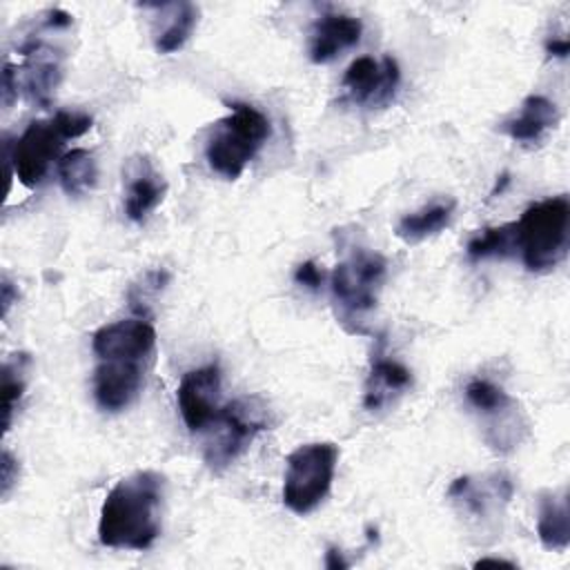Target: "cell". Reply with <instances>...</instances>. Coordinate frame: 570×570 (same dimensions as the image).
I'll use <instances>...</instances> for the list:
<instances>
[{
    "label": "cell",
    "mask_w": 570,
    "mask_h": 570,
    "mask_svg": "<svg viewBox=\"0 0 570 570\" xmlns=\"http://www.w3.org/2000/svg\"><path fill=\"white\" fill-rule=\"evenodd\" d=\"M65 140L69 138L65 136L53 116L49 120L29 122L13 145L4 138L16 178L29 189L38 187L47 176L49 167L60 160Z\"/></svg>",
    "instance_id": "cell-7"
},
{
    "label": "cell",
    "mask_w": 570,
    "mask_h": 570,
    "mask_svg": "<svg viewBox=\"0 0 570 570\" xmlns=\"http://www.w3.org/2000/svg\"><path fill=\"white\" fill-rule=\"evenodd\" d=\"M27 354H11L2 363V430L7 432L13 421V412L24 394L27 387V367H29Z\"/></svg>",
    "instance_id": "cell-21"
},
{
    "label": "cell",
    "mask_w": 570,
    "mask_h": 570,
    "mask_svg": "<svg viewBox=\"0 0 570 570\" xmlns=\"http://www.w3.org/2000/svg\"><path fill=\"white\" fill-rule=\"evenodd\" d=\"M465 254L470 261H481L490 256H512L517 254V232H514V220L497 227H485L481 234L472 236Z\"/></svg>",
    "instance_id": "cell-22"
},
{
    "label": "cell",
    "mask_w": 570,
    "mask_h": 570,
    "mask_svg": "<svg viewBox=\"0 0 570 570\" xmlns=\"http://www.w3.org/2000/svg\"><path fill=\"white\" fill-rule=\"evenodd\" d=\"M18 301V289L13 287V283L7 278V276H2V283H0V305H2V318H7V314H9V307H11V303H16Z\"/></svg>",
    "instance_id": "cell-26"
},
{
    "label": "cell",
    "mask_w": 570,
    "mask_h": 570,
    "mask_svg": "<svg viewBox=\"0 0 570 570\" xmlns=\"http://www.w3.org/2000/svg\"><path fill=\"white\" fill-rule=\"evenodd\" d=\"M323 278H325L323 269H318V265L314 261H305V263L296 265V269H294V281L303 287H307V289H314V292L321 289Z\"/></svg>",
    "instance_id": "cell-24"
},
{
    "label": "cell",
    "mask_w": 570,
    "mask_h": 570,
    "mask_svg": "<svg viewBox=\"0 0 570 570\" xmlns=\"http://www.w3.org/2000/svg\"><path fill=\"white\" fill-rule=\"evenodd\" d=\"M125 183V214L134 223L147 220V216L163 203L167 194L165 176L154 167L147 156H134L122 169Z\"/></svg>",
    "instance_id": "cell-12"
},
{
    "label": "cell",
    "mask_w": 570,
    "mask_h": 570,
    "mask_svg": "<svg viewBox=\"0 0 570 570\" xmlns=\"http://www.w3.org/2000/svg\"><path fill=\"white\" fill-rule=\"evenodd\" d=\"M517 252L528 272H552L568 254L570 243V200L568 196H550L532 203L514 220Z\"/></svg>",
    "instance_id": "cell-4"
},
{
    "label": "cell",
    "mask_w": 570,
    "mask_h": 570,
    "mask_svg": "<svg viewBox=\"0 0 570 570\" xmlns=\"http://www.w3.org/2000/svg\"><path fill=\"white\" fill-rule=\"evenodd\" d=\"M557 105L541 94H530L521 102L519 114L501 122V131L521 145H534L546 136V131L557 127Z\"/></svg>",
    "instance_id": "cell-15"
},
{
    "label": "cell",
    "mask_w": 570,
    "mask_h": 570,
    "mask_svg": "<svg viewBox=\"0 0 570 570\" xmlns=\"http://www.w3.org/2000/svg\"><path fill=\"white\" fill-rule=\"evenodd\" d=\"M465 399L468 403L483 416L503 423L512 412H517L514 399L497 383L488 379H472L465 385Z\"/></svg>",
    "instance_id": "cell-20"
},
{
    "label": "cell",
    "mask_w": 570,
    "mask_h": 570,
    "mask_svg": "<svg viewBox=\"0 0 570 570\" xmlns=\"http://www.w3.org/2000/svg\"><path fill=\"white\" fill-rule=\"evenodd\" d=\"M338 454V445L332 441L303 443L287 454L283 479V503L287 510L305 517L325 501L336 474Z\"/></svg>",
    "instance_id": "cell-6"
},
{
    "label": "cell",
    "mask_w": 570,
    "mask_h": 570,
    "mask_svg": "<svg viewBox=\"0 0 570 570\" xmlns=\"http://www.w3.org/2000/svg\"><path fill=\"white\" fill-rule=\"evenodd\" d=\"M363 24L358 18L347 13H325L309 31V60L314 65H325L338 58L343 51L358 45Z\"/></svg>",
    "instance_id": "cell-13"
},
{
    "label": "cell",
    "mask_w": 570,
    "mask_h": 570,
    "mask_svg": "<svg viewBox=\"0 0 570 570\" xmlns=\"http://www.w3.org/2000/svg\"><path fill=\"white\" fill-rule=\"evenodd\" d=\"M387 276L383 254L367 247H352L330 274V289L336 321L350 334H365L367 318L376 309Z\"/></svg>",
    "instance_id": "cell-2"
},
{
    "label": "cell",
    "mask_w": 570,
    "mask_h": 570,
    "mask_svg": "<svg viewBox=\"0 0 570 570\" xmlns=\"http://www.w3.org/2000/svg\"><path fill=\"white\" fill-rule=\"evenodd\" d=\"M546 51L554 58H566L570 53V42L566 38H550L546 42Z\"/></svg>",
    "instance_id": "cell-28"
},
{
    "label": "cell",
    "mask_w": 570,
    "mask_h": 570,
    "mask_svg": "<svg viewBox=\"0 0 570 570\" xmlns=\"http://www.w3.org/2000/svg\"><path fill=\"white\" fill-rule=\"evenodd\" d=\"M18 472H20L18 461H16L13 454L4 448V450H2V456H0V492H2V499H7L9 492H11V488L16 485Z\"/></svg>",
    "instance_id": "cell-23"
},
{
    "label": "cell",
    "mask_w": 570,
    "mask_h": 570,
    "mask_svg": "<svg viewBox=\"0 0 570 570\" xmlns=\"http://www.w3.org/2000/svg\"><path fill=\"white\" fill-rule=\"evenodd\" d=\"M412 372L403 363L385 356H376L372 361L370 374L363 385V407L370 412H379L394 403L401 394L412 387Z\"/></svg>",
    "instance_id": "cell-14"
},
{
    "label": "cell",
    "mask_w": 570,
    "mask_h": 570,
    "mask_svg": "<svg viewBox=\"0 0 570 570\" xmlns=\"http://www.w3.org/2000/svg\"><path fill=\"white\" fill-rule=\"evenodd\" d=\"M18 80H16V67L4 62L2 69V105L11 107L13 100H18Z\"/></svg>",
    "instance_id": "cell-25"
},
{
    "label": "cell",
    "mask_w": 570,
    "mask_h": 570,
    "mask_svg": "<svg viewBox=\"0 0 570 570\" xmlns=\"http://www.w3.org/2000/svg\"><path fill=\"white\" fill-rule=\"evenodd\" d=\"M96 361L122 358L151 365L156 352V330L145 318H122L98 327L91 336Z\"/></svg>",
    "instance_id": "cell-10"
},
{
    "label": "cell",
    "mask_w": 570,
    "mask_h": 570,
    "mask_svg": "<svg viewBox=\"0 0 570 570\" xmlns=\"http://www.w3.org/2000/svg\"><path fill=\"white\" fill-rule=\"evenodd\" d=\"M454 207L456 203L452 198H445V200H436L432 205H425L421 207L419 212H412V214H405L399 218L394 232L396 236L407 243V245H416L434 234H439L443 227L450 225L452 220V214H454Z\"/></svg>",
    "instance_id": "cell-18"
},
{
    "label": "cell",
    "mask_w": 570,
    "mask_h": 570,
    "mask_svg": "<svg viewBox=\"0 0 570 570\" xmlns=\"http://www.w3.org/2000/svg\"><path fill=\"white\" fill-rule=\"evenodd\" d=\"M499 178H501V180H497V183H494V187H492L490 196H497V194H501V191H503V187L510 183V174H508V171H503Z\"/></svg>",
    "instance_id": "cell-30"
},
{
    "label": "cell",
    "mask_w": 570,
    "mask_h": 570,
    "mask_svg": "<svg viewBox=\"0 0 570 570\" xmlns=\"http://www.w3.org/2000/svg\"><path fill=\"white\" fill-rule=\"evenodd\" d=\"M165 476L138 470L120 479L105 497L98 517V541L114 550L142 552L160 537Z\"/></svg>",
    "instance_id": "cell-1"
},
{
    "label": "cell",
    "mask_w": 570,
    "mask_h": 570,
    "mask_svg": "<svg viewBox=\"0 0 570 570\" xmlns=\"http://www.w3.org/2000/svg\"><path fill=\"white\" fill-rule=\"evenodd\" d=\"M145 9H156L163 22L154 31V47L158 53H174L185 47L198 24V7L191 2H163L142 4Z\"/></svg>",
    "instance_id": "cell-16"
},
{
    "label": "cell",
    "mask_w": 570,
    "mask_h": 570,
    "mask_svg": "<svg viewBox=\"0 0 570 570\" xmlns=\"http://www.w3.org/2000/svg\"><path fill=\"white\" fill-rule=\"evenodd\" d=\"M149 365L122 358L96 361L94 370V399L105 412L127 410L145 385Z\"/></svg>",
    "instance_id": "cell-11"
},
{
    "label": "cell",
    "mask_w": 570,
    "mask_h": 570,
    "mask_svg": "<svg viewBox=\"0 0 570 570\" xmlns=\"http://www.w3.org/2000/svg\"><path fill=\"white\" fill-rule=\"evenodd\" d=\"M274 423L269 405L261 396H240L223 403L212 425L205 430L207 441L203 450L205 463L214 472L229 468L249 443Z\"/></svg>",
    "instance_id": "cell-5"
},
{
    "label": "cell",
    "mask_w": 570,
    "mask_h": 570,
    "mask_svg": "<svg viewBox=\"0 0 570 570\" xmlns=\"http://www.w3.org/2000/svg\"><path fill=\"white\" fill-rule=\"evenodd\" d=\"M485 566H503V568H517L514 561H508V559H497V557H483L474 563V568H485Z\"/></svg>",
    "instance_id": "cell-29"
},
{
    "label": "cell",
    "mask_w": 570,
    "mask_h": 570,
    "mask_svg": "<svg viewBox=\"0 0 570 570\" xmlns=\"http://www.w3.org/2000/svg\"><path fill=\"white\" fill-rule=\"evenodd\" d=\"M350 561L343 557V552L336 546H330L325 552V568L327 570H345Z\"/></svg>",
    "instance_id": "cell-27"
},
{
    "label": "cell",
    "mask_w": 570,
    "mask_h": 570,
    "mask_svg": "<svg viewBox=\"0 0 570 570\" xmlns=\"http://www.w3.org/2000/svg\"><path fill=\"white\" fill-rule=\"evenodd\" d=\"M401 82V69L392 56L381 60L372 56L356 58L343 73L341 87L345 98L361 107H385Z\"/></svg>",
    "instance_id": "cell-8"
},
{
    "label": "cell",
    "mask_w": 570,
    "mask_h": 570,
    "mask_svg": "<svg viewBox=\"0 0 570 570\" xmlns=\"http://www.w3.org/2000/svg\"><path fill=\"white\" fill-rule=\"evenodd\" d=\"M56 171H58L60 187L69 196H85L96 187V180H98L96 158L89 149H82V147L65 151L56 163Z\"/></svg>",
    "instance_id": "cell-19"
},
{
    "label": "cell",
    "mask_w": 570,
    "mask_h": 570,
    "mask_svg": "<svg viewBox=\"0 0 570 570\" xmlns=\"http://www.w3.org/2000/svg\"><path fill=\"white\" fill-rule=\"evenodd\" d=\"M537 537L546 550L566 552L570 546V512L568 492L541 490L537 508Z\"/></svg>",
    "instance_id": "cell-17"
},
{
    "label": "cell",
    "mask_w": 570,
    "mask_h": 570,
    "mask_svg": "<svg viewBox=\"0 0 570 570\" xmlns=\"http://www.w3.org/2000/svg\"><path fill=\"white\" fill-rule=\"evenodd\" d=\"M223 374L216 363L189 370L183 374L176 401L189 432H205L220 410Z\"/></svg>",
    "instance_id": "cell-9"
},
{
    "label": "cell",
    "mask_w": 570,
    "mask_h": 570,
    "mask_svg": "<svg viewBox=\"0 0 570 570\" xmlns=\"http://www.w3.org/2000/svg\"><path fill=\"white\" fill-rule=\"evenodd\" d=\"M229 107V114L212 127L205 142V160L218 176L236 180L267 142L272 125L269 118L249 102H234Z\"/></svg>",
    "instance_id": "cell-3"
}]
</instances>
